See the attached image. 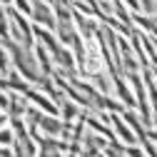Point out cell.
I'll return each instance as SVG.
<instances>
[{
	"label": "cell",
	"mask_w": 157,
	"mask_h": 157,
	"mask_svg": "<svg viewBox=\"0 0 157 157\" xmlns=\"http://www.w3.org/2000/svg\"><path fill=\"white\" fill-rule=\"evenodd\" d=\"M0 43H3V48L8 50V55H10V63H13L15 72L20 75L25 82L35 85V80L40 77V67H37V60H35L33 50L23 48L20 43H15L13 37H5V40H0Z\"/></svg>",
	"instance_id": "6da1fadb"
},
{
	"label": "cell",
	"mask_w": 157,
	"mask_h": 157,
	"mask_svg": "<svg viewBox=\"0 0 157 157\" xmlns=\"http://www.w3.org/2000/svg\"><path fill=\"white\" fill-rule=\"evenodd\" d=\"M5 13H8V30H10V37H13L15 43H23V48L33 50V45H35L33 23L28 20L23 13H17L13 5H10V8H5Z\"/></svg>",
	"instance_id": "7a4b0ae2"
},
{
	"label": "cell",
	"mask_w": 157,
	"mask_h": 157,
	"mask_svg": "<svg viewBox=\"0 0 157 157\" xmlns=\"http://www.w3.org/2000/svg\"><path fill=\"white\" fill-rule=\"evenodd\" d=\"M28 20H30L33 25H43V28H48V30H55V25H57L55 13H52V5L43 3V0H35V3H33V13H30Z\"/></svg>",
	"instance_id": "3957f363"
},
{
	"label": "cell",
	"mask_w": 157,
	"mask_h": 157,
	"mask_svg": "<svg viewBox=\"0 0 157 157\" xmlns=\"http://www.w3.org/2000/svg\"><path fill=\"white\" fill-rule=\"evenodd\" d=\"M130 20H132V25H140L150 37L157 40V17H155V15H145V13H140V10H132V13H130Z\"/></svg>",
	"instance_id": "277c9868"
},
{
	"label": "cell",
	"mask_w": 157,
	"mask_h": 157,
	"mask_svg": "<svg viewBox=\"0 0 157 157\" xmlns=\"http://www.w3.org/2000/svg\"><path fill=\"white\" fill-rule=\"evenodd\" d=\"M57 110H60V115H63V117H60L63 122H75L77 117H82V107L75 105L70 97H63V100L57 102Z\"/></svg>",
	"instance_id": "5b68a950"
},
{
	"label": "cell",
	"mask_w": 157,
	"mask_h": 157,
	"mask_svg": "<svg viewBox=\"0 0 157 157\" xmlns=\"http://www.w3.org/2000/svg\"><path fill=\"white\" fill-rule=\"evenodd\" d=\"M33 55H35V60H37V67H40V75H52V57L50 52L40 45V43H35L33 45Z\"/></svg>",
	"instance_id": "8992f818"
},
{
	"label": "cell",
	"mask_w": 157,
	"mask_h": 157,
	"mask_svg": "<svg viewBox=\"0 0 157 157\" xmlns=\"http://www.w3.org/2000/svg\"><path fill=\"white\" fill-rule=\"evenodd\" d=\"M10 95V102H8V117H25V110H28V100L20 95V92H8Z\"/></svg>",
	"instance_id": "52a82bcc"
},
{
	"label": "cell",
	"mask_w": 157,
	"mask_h": 157,
	"mask_svg": "<svg viewBox=\"0 0 157 157\" xmlns=\"http://www.w3.org/2000/svg\"><path fill=\"white\" fill-rule=\"evenodd\" d=\"M92 102H95V107H97V110H107V112H122V110H125V105H122V102L110 100L105 92H97V95L92 97Z\"/></svg>",
	"instance_id": "ba28073f"
},
{
	"label": "cell",
	"mask_w": 157,
	"mask_h": 157,
	"mask_svg": "<svg viewBox=\"0 0 157 157\" xmlns=\"http://www.w3.org/2000/svg\"><path fill=\"white\" fill-rule=\"evenodd\" d=\"M13 142H15V132L10 130V125L0 127V145L3 147H13Z\"/></svg>",
	"instance_id": "9c48e42d"
},
{
	"label": "cell",
	"mask_w": 157,
	"mask_h": 157,
	"mask_svg": "<svg viewBox=\"0 0 157 157\" xmlns=\"http://www.w3.org/2000/svg\"><path fill=\"white\" fill-rule=\"evenodd\" d=\"M8 72H10V55L3 48V43H0V77H5Z\"/></svg>",
	"instance_id": "30bf717a"
},
{
	"label": "cell",
	"mask_w": 157,
	"mask_h": 157,
	"mask_svg": "<svg viewBox=\"0 0 157 157\" xmlns=\"http://www.w3.org/2000/svg\"><path fill=\"white\" fill-rule=\"evenodd\" d=\"M10 37V30H8V13H5V5L0 3V40Z\"/></svg>",
	"instance_id": "8fae6325"
},
{
	"label": "cell",
	"mask_w": 157,
	"mask_h": 157,
	"mask_svg": "<svg viewBox=\"0 0 157 157\" xmlns=\"http://www.w3.org/2000/svg\"><path fill=\"white\" fill-rule=\"evenodd\" d=\"M13 8L17 13H23L25 17H30V13H33V3L30 0H13Z\"/></svg>",
	"instance_id": "7c38bea8"
},
{
	"label": "cell",
	"mask_w": 157,
	"mask_h": 157,
	"mask_svg": "<svg viewBox=\"0 0 157 157\" xmlns=\"http://www.w3.org/2000/svg\"><path fill=\"white\" fill-rule=\"evenodd\" d=\"M102 155H105V157H125L122 152H117V150H115V147H110V145L102 150Z\"/></svg>",
	"instance_id": "4fadbf2b"
},
{
	"label": "cell",
	"mask_w": 157,
	"mask_h": 157,
	"mask_svg": "<svg viewBox=\"0 0 157 157\" xmlns=\"http://www.w3.org/2000/svg\"><path fill=\"white\" fill-rule=\"evenodd\" d=\"M0 3H3L5 8H10V5H13V0H0Z\"/></svg>",
	"instance_id": "5bb4252c"
}]
</instances>
